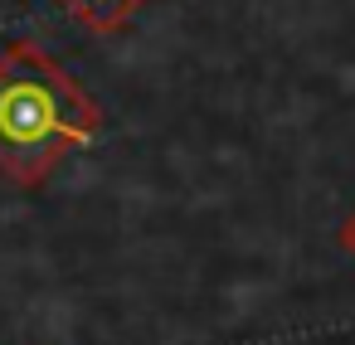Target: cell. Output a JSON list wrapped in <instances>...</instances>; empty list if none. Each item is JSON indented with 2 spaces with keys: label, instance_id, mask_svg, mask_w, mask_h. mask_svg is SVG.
<instances>
[{
  "label": "cell",
  "instance_id": "cell-1",
  "mask_svg": "<svg viewBox=\"0 0 355 345\" xmlns=\"http://www.w3.org/2000/svg\"><path fill=\"white\" fill-rule=\"evenodd\" d=\"M103 132L98 98L35 39L0 54V175L40 190L59 161Z\"/></svg>",
  "mask_w": 355,
  "mask_h": 345
},
{
  "label": "cell",
  "instance_id": "cell-3",
  "mask_svg": "<svg viewBox=\"0 0 355 345\" xmlns=\"http://www.w3.org/2000/svg\"><path fill=\"white\" fill-rule=\"evenodd\" d=\"M336 238H340V248H345V253L355 258V214H350V219L340 224V233H336Z\"/></svg>",
  "mask_w": 355,
  "mask_h": 345
},
{
  "label": "cell",
  "instance_id": "cell-2",
  "mask_svg": "<svg viewBox=\"0 0 355 345\" xmlns=\"http://www.w3.org/2000/svg\"><path fill=\"white\" fill-rule=\"evenodd\" d=\"M54 6L64 15H73L83 30H93V35H117L151 6V0H54Z\"/></svg>",
  "mask_w": 355,
  "mask_h": 345
}]
</instances>
